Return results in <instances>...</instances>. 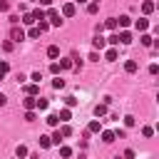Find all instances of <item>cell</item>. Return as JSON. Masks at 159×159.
I'll use <instances>...</instances> for the list:
<instances>
[{"label": "cell", "instance_id": "1", "mask_svg": "<svg viewBox=\"0 0 159 159\" xmlns=\"http://www.w3.org/2000/svg\"><path fill=\"white\" fill-rule=\"evenodd\" d=\"M45 20H50V25H52V27H60V25H62V15H60L57 10H52V7L45 12Z\"/></svg>", "mask_w": 159, "mask_h": 159}, {"label": "cell", "instance_id": "2", "mask_svg": "<svg viewBox=\"0 0 159 159\" xmlns=\"http://www.w3.org/2000/svg\"><path fill=\"white\" fill-rule=\"evenodd\" d=\"M10 40H12V42H22V40H25V30L17 27V25H12V30H10Z\"/></svg>", "mask_w": 159, "mask_h": 159}, {"label": "cell", "instance_id": "3", "mask_svg": "<svg viewBox=\"0 0 159 159\" xmlns=\"http://www.w3.org/2000/svg\"><path fill=\"white\" fill-rule=\"evenodd\" d=\"M75 12H77L75 2H65V5H62V17H72Z\"/></svg>", "mask_w": 159, "mask_h": 159}, {"label": "cell", "instance_id": "4", "mask_svg": "<svg viewBox=\"0 0 159 159\" xmlns=\"http://www.w3.org/2000/svg\"><path fill=\"white\" fill-rule=\"evenodd\" d=\"M134 27H137V32H147V27H149V20H147V17H139V20L134 22Z\"/></svg>", "mask_w": 159, "mask_h": 159}, {"label": "cell", "instance_id": "5", "mask_svg": "<svg viewBox=\"0 0 159 159\" xmlns=\"http://www.w3.org/2000/svg\"><path fill=\"white\" fill-rule=\"evenodd\" d=\"M117 40H119L122 45H129V42H132V32H127V30H122V32H117Z\"/></svg>", "mask_w": 159, "mask_h": 159}, {"label": "cell", "instance_id": "6", "mask_svg": "<svg viewBox=\"0 0 159 159\" xmlns=\"http://www.w3.org/2000/svg\"><path fill=\"white\" fill-rule=\"evenodd\" d=\"M114 139H117V137H114L112 129H102V142H104V144H112Z\"/></svg>", "mask_w": 159, "mask_h": 159}, {"label": "cell", "instance_id": "7", "mask_svg": "<svg viewBox=\"0 0 159 159\" xmlns=\"http://www.w3.org/2000/svg\"><path fill=\"white\" fill-rule=\"evenodd\" d=\"M129 25H132V17L129 15H119L117 17V27H129Z\"/></svg>", "mask_w": 159, "mask_h": 159}, {"label": "cell", "instance_id": "8", "mask_svg": "<svg viewBox=\"0 0 159 159\" xmlns=\"http://www.w3.org/2000/svg\"><path fill=\"white\" fill-rule=\"evenodd\" d=\"M35 102H37V97H32V94H27V97L22 99V107H25V109H35Z\"/></svg>", "mask_w": 159, "mask_h": 159}, {"label": "cell", "instance_id": "9", "mask_svg": "<svg viewBox=\"0 0 159 159\" xmlns=\"http://www.w3.org/2000/svg\"><path fill=\"white\" fill-rule=\"evenodd\" d=\"M104 45H107V40H104V37H102V35H97V37H94V40H92V47H94V50H102V47H104Z\"/></svg>", "mask_w": 159, "mask_h": 159}, {"label": "cell", "instance_id": "10", "mask_svg": "<svg viewBox=\"0 0 159 159\" xmlns=\"http://www.w3.org/2000/svg\"><path fill=\"white\" fill-rule=\"evenodd\" d=\"M137 67H139V65H137V60H127V62H124V70H127L129 75H134V72H137Z\"/></svg>", "mask_w": 159, "mask_h": 159}, {"label": "cell", "instance_id": "11", "mask_svg": "<svg viewBox=\"0 0 159 159\" xmlns=\"http://www.w3.org/2000/svg\"><path fill=\"white\" fill-rule=\"evenodd\" d=\"M70 117H72V112H70V107H65V109H60V114H57V119H60V122H70Z\"/></svg>", "mask_w": 159, "mask_h": 159}, {"label": "cell", "instance_id": "12", "mask_svg": "<svg viewBox=\"0 0 159 159\" xmlns=\"http://www.w3.org/2000/svg\"><path fill=\"white\" fill-rule=\"evenodd\" d=\"M47 57H50V60L60 57V47H57V45H50V47H47Z\"/></svg>", "mask_w": 159, "mask_h": 159}, {"label": "cell", "instance_id": "13", "mask_svg": "<svg viewBox=\"0 0 159 159\" xmlns=\"http://www.w3.org/2000/svg\"><path fill=\"white\" fill-rule=\"evenodd\" d=\"M37 92H40V84H35V82L25 87V94H32V97H37Z\"/></svg>", "mask_w": 159, "mask_h": 159}, {"label": "cell", "instance_id": "14", "mask_svg": "<svg viewBox=\"0 0 159 159\" xmlns=\"http://www.w3.org/2000/svg\"><path fill=\"white\" fill-rule=\"evenodd\" d=\"M30 15H32V20H35V22H37V20H45V10H42V7H37V10H32Z\"/></svg>", "mask_w": 159, "mask_h": 159}, {"label": "cell", "instance_id": "15", "mask_svg": "<svg viewBox=\"0 0 159 159\" xmlns=\"http://www.w3.org/2000/svg\"><path fill=\"white\" fill-rule=\"evenodd\" d=\"M139 40H142V45H144V47H152V45H154L152 35H147V32H142V37H139Z\"/></svg>", "mask_w": 159, "mask_h": 159}, {"label": "cell", "instance_id": "16", "mask_svg": "<svg viewBox=\"0 0 159 159\" xmlns=\"http://www.w3.org/2000/svg\"><path fill=\"white\" fill-rule=\"evenodd\" d=\"M104 57H107V60H109V62H114V60H117V57H119V52H117V50H114V47H109V50H107V52H104Z\"/></svg>", "mask_w": 159, "mask_h": 159}, {"label": "cell", "instance_id": "17", "mask_svg": "<svg viewBox=\"0 0 159 159\" xmlns=\"http://www.w3.org/2000/svg\"><path fill=\"white\" fill-rule=\"evenodd\" d=\"M57 65H60V70H70V67H72L75 62H72V57H65V60H60Z\"/></svg>", "mask_w": 159, "mask_h": 159}, {"label": "cell", "instance_id": "18", "mask_svg": "<svg viewBox=\"0 0 159 159\" xmlns=\"http://www.w3.org/2000/svg\"><path fill=\"white\" fill-rule=\"evenodd\" d=\"M87 132H102V124H99V119H92V122H89V127H87Z\"/></svg>", "mask_w": 159, "mask_h": 159}, {"label": "cell", "instance_id": "19", "mask_svg": "<svg viewBox=\"0 0 159 159\" xmlns=\"http://www.w3.org/2000/svg\"><path fill=\"white\" fill-rule=\"evenodd\" d=\"M104 27L107 30H117V17H107L104 20Z\"/></svg>", "mask_w": 159, "mask_h": 159}, {"label": "cell", "instance_id": "20", "mask_svg": "<svg viewBox=\"0 0 159 159\" xmlns=\"http://www.w3.org/2000/svg\"><path fill=\"white\" fill-rule=\"evenodd\" d=\"M47 104H50V102H47V99H42V97H40V99H37V102H35V109H40V112H45V109H47Z\"/></svg>", "mask_w": 159, "mask_h": 159}, {"label": "cell", "instance_id": "21", "mask_svg": "<svg viewBox=\"0 0 159 159\" xmlns=\"http://www.w3.org/2000/svg\"><path fill=\"white\" fill-rule=\"evenodd\" d=\"M62 139H65V137H62V134H60V129H57V132H55V134H52V137H50V142H52V144H57V147H60V144H62Z\"/></svg>", "mask_w": 159, "mask_h": 159}, {"label": "cell", "instance_id": "22", "mask_svg": "<svg viewBox=\"0 0 159 159\" xmlns=\"http://www.w3.org/2000/svg\"><path fill=\"white\" fill-rule=\"evenodd\" d=\"M52 87H55V89H62V87H65V80H62V77L57 75V77L52 80Z\"/></svg>", "mask_w": 159, "mask_h": 159}, {"label": "cell", "instance_id": "23", "mask_svg": "<svg viewBox=\"0 0 159 159\" xmlns=\"http://www.w3.org/2000/svg\"><path fill=\"white\" fill-rule=\"evenodd\" d=\"M94 114H97V117L107 114V102H104V104H97V107H94Z\"/></svg>", "mask_w": 159, "mask_h": 159}, {"label": "cell", "instance_id": "24", "mask_svg": "<svg viewBox=\"0 0 159 159\" xmlns=\"http://www.w3.org/2000/svg\"><path fill=\"white\" fill-rule=\"evenodd\" d=\"M45 122H47L50 127H57V124H60V119H57V114H47V119H45Z\"/></svg>", "mask_w": 159, "mask_h": 159}, {"label": "cell", "instance_id": "25", "mask_svg": "<svg viewBox=\"0 0 159 159\" xmlns=\"http://www.w3.org/2000/svg\"><path fill=\"white\" fill-rule=\"evenodd\" d=\"M60 134H62V137H70V134H72V127H70L67 122H62V129H60Z\"/></svg>", "mask_w": 159, "mask_h": 159}, {"label": "cell", "instance_id": "26", "mask_svg": "<svg viewBox=\"0 0 159 159\" xmlns=\"http://www.w3.org/2000/svg\"><path fill=\"white\" fill-rule=\"evenodd\" d=\"M60 157H62V159H70V157H72V149H70V147H60Z\"/></svg>", "mask_w": 159, "mask_h": 159}, {"label": "cell", "instance_id": "27", "mask_svg": "<svg viewBox=\"0 0 159 159\" xmlns=\"http://www.w3.org/2000/svg\"><path fill=\"white\" fill-rule=\"evenodd\" d=\"M142 10H144V15H149V12H154V2H149V0H147V2L142 5Z\"/></svg>", "mask_w": 159, "mask_h": 159}, {"label": "cell", "instance_id": "28", "mask_svg": "<svg viewBox=\"0 0 159 159\" xmlns=\"http://www.w3.org/2000/svg\"><path fill=\"white\" fill-rule=\"evenodd\" d=\"M40 147H42V149H47V147H52V142H50V137H45V134H42V137H40Z\"/></svg>", "mask_w": 159, "mask_h": 159}, {"label": "cell", "instance_id": "29", "mask_svg": "<svg viewBox=\"0 0 159 159\" xmlns=\"http://www.w3.org/2000/svg\"><path fill=\"white\" fill-rule=\"evenodd\" d=\"M97 10H99V2H89V5H87V12H89V15H94Z\"/></svg>", "mask_w": 159, "mask_h": 159}, {"label": "cell", "instance_id": "30", "mask_svg": "<svg viewBox=\"0 0 159 159\" xmlns=\"http://www.w3.org/2000/svg\"><path fill=\"white\" fill-rule=\"evenodd\" d=\"M37 22H40V25H37V30H40V35H42V32H47V27H50V22H45V20H37Z\"/></svg>", "mask_w": 159, "mask_h": 159}, {"label": "cell", "instance_id": "31", "mask_svg": "<svg viewBox=\"0 0 159 159\" xmlns=\"http://www.w3.org/2000/svg\"><path fill=\"white\" fill-rule=\"evenodd\" d=\"M15 154H17L20 159H22V157H27V147H22V144H20V147L15 149Z\"/></svg>", "mask_w": 159, "mask_h": 159}, {"label": "cell", "instance_id": "32", "mask_svg": "<svg viewBox=\"0 0 159 159\" xmlns=\"http://www.w3.org/2000/svg\"><path fill=\"white\" fill-rule=\"evenodd\" d=\"M22 22H25V25H32L35 20H32V15H30V12H25V15H22Z\"/></svg>", "mask_w": 159, "mask_h": 159}, {"label": "cell", "instance_id": "33", "mask_svg": "<svg viewBox=\"0 0 159 159\" xmlns=\"http://www.w3.org/2000/svg\"><path fill=\"white\" fill-rule=\"evenodd\" d=\"M107 42H109L112 47H114V45H119V40H117V32H114V35H109V37H107Z\"/></svg>", "mask_w": 159, "mask_h": 159}, {"label": "cell", "instance_id": "34", "mask_svg": "<svg viewBox=\"0 0 159 159\" xmlns=\"http://www.w3.org/2000/svg\"><path fill=\"white\" fill-rule=\"evenodd\" d=\"M50 72H52V75H60L62 70H60V65H57V62H52V65H50Z\"/></svg>", "mask_w": 159, "mask_h": 159}, {"label": "cell", "instance_id": "35", "mask_svg": "<svg viewBox=\"0 0 159 159\" xmlns=\"http://www.w3.org/2000/svg\"><path fill=\"white\" fill-rule=\"evenodd\" d=\"M30 80H32L35 84H40V80H42V75H40V72H32V75H30Z\"/></svg>", "mask_w": 159, "mask_h": 159}, {"label": "cell", "instance_id": "36", "mask_svg": "<svg viewBox=\"0 0 159 159\" xmlns=\"http://www.w3.org/2000/svg\"><path fill=\"white\" fill-rule=\"evenodd\" d=\"M25 119H27V122H35V109H27V112H25Z\"/></svg>", "mask_w": 159, "mask_h": 159}, {"label": "cell", "instance_id": "37", "mask_svg": "<svg viewBox=\"0 0 159 159\" xmlns=\"http://www.w3.org/2000/svg\"><path fill=\"white\" fill-rule=\"evenodd\" d=\"M134 122H137V119H134L132 114H127V117H124V124H127V127H134Z\"/></svg>", "mask_w": 159, "mask_h": 159}, {"label": "cell", "instance_id": "38", "mask_svg": "<svg viewBox=\"0 0 159 159\" xmlns=\"http://www.w3.org/2000/svg\"><path fill=\"white\" fill-rule=\"evenodd\" d=\"M0 72H2V75H7V72H10V65H7V62H5V60H2V62H0Z\"/></svg>", "mask_w": 159, "mask_h": 159}, {"label": "cell", "instance_id": "39", "mask_svg": "<svg viewBox=\"0 0 159 159\" xmlns=\"http://www.w3.org/2000/svg\"><path fill=\"white\" fill-rule=\"evenodd\" d=\"M10 10V2L7 0H0V12H7Z\"/></svg>", "mask_w": 159, "mask_h": 159}, {"label": "cell", "instance_id": "40", "mask_svg": "<svg viewBox=\"0 0 159 159\" xmlns=\"http://www.w3.org/2000/svg\"><path fill=\"white\" fill-rule=\"evenodd\" d=\"M65 104H67V107H75L77 99H75V97H65Z\"/></svg>", "mask_w": 159, "mask_h": 159}, {"label": "cell", "instance_id": "41", "mask_svg": "<svg viewBox=\"0 0 159 159\" xmlns=\"http://www.w3.org/2000/svg\"><path fill=\"white\" fill-rule=\"evenodd\" d=\"M142 134H144V137H152L154 129H152V127H142Z\"/></svg>", "mask_w": 159, "mask_h": 159}, {"label": "cell", "instance_id": "42", "mask_svg": "<svg viewBox=\"0 0 159 159\" xmlns=\"http://www.w3.org/2000/svg\"><path fill=\"white\" fill-rule=\"evenodd\" d=\"M122 159H134V152H132V149H124V154H122Z\"/></svg>", "mask_w": 159, "mask_h": 159}, {"label": "cell", "instance_id": "43", "mask_svg": "<svg viewBox=\"0 0 159 159\" xmlns=\"http://www.w3.org/2000/svg\"><path fill=\"white\" fill-rule=\"evenodd\" d=\"M27 37H40V30H37V27H32V30L27 32Z\"/></svg>", "mask_w": 159, "mask_h": 159}, {"label": "cell", "instance_id": "44", "mask_svg": "<svg viewBox=\"0 0 159 159\" xmlns=\"http://www.w3.org/2000/svg\"><path fill=\"white\" fill-rule=\"evenodd\" d=\"M2 50H5V52H10V50H12V42H10V40H5V42H2Z\"/></svg>", "mask_w": 159, "mask_h": 159}, {"label": "cell", "instance_id": "45", "mask_svg": "<svg viewBox=\"0 0 159 159\" xmlns=\"http://www.w3.org/2000/svg\"><path fill=\"white\" fill-rule=\"evenodd\" d=\"M159 72V65H149V75H157Z\"/></svg>", "mask_w": 159, "mask_h": 159}, {"label": "cell", "instance_id": "46", "mask_svg": "<svg viewBox=\"0 0 159 159\" xmlns=\"http://www.w3.org/2000/svg\"><path fill=\"white\" fill-rule=\"evenodd\" d=\"M5 102H7V97H5L2 92H0V107H5Z\"/></svg>", "mask_w": 159, "mask_h": 159}, {"label": "cell", "instance_id": "47", "mask_svg": "<svg viewBox=\"0 0 159 159\" xmlns=\"http://www.w3.org/2000/svg\"><path fill=\"white\" fill-rule=\"evenodd\" d=\"M37 2H40V5H45V7H47V5H50V2H52V0H37Z\"/></svg>", "mask_w": 159, "mask_h": 159}, {"label": "cell", "instance_id": "48", "mask_svg": "<svg viewBox=\"0 0 159 159\" xmlns=\"http://www.w3.org/2000/svg\"><path fill=\"white\" fill-rule=\"evenodd\" d=\"M0 80H5V75H2V72H0Z\"/></svg>", "mask_w": 159, "mask_h": 159}, {"label": "cell", "instance_id": "49", "mask_svg": "<svg viewBox=\"0 0 159 159\" xmlns=\"http://www.w3.org/2000/svg\"><path fill=\"white\" fill-rule=\"evenodd\" d=\"M77 2H87V0H77Z\"/></svg>", "mask_w": 159, "mask_h": 159}, {"label": "cell", "instance_id": "50", "mask_svg": "<svg viewBox=\"0 0 159 159\" xmlns=\"http://www.w3.org/2000/svg\"><path fill=\"white\" fill-rule=\"evenodd\" d=\"M92 2H99V0H92Z\"/></svg>", "mask_w": 159, "mask_h": 159}]
</instances>
